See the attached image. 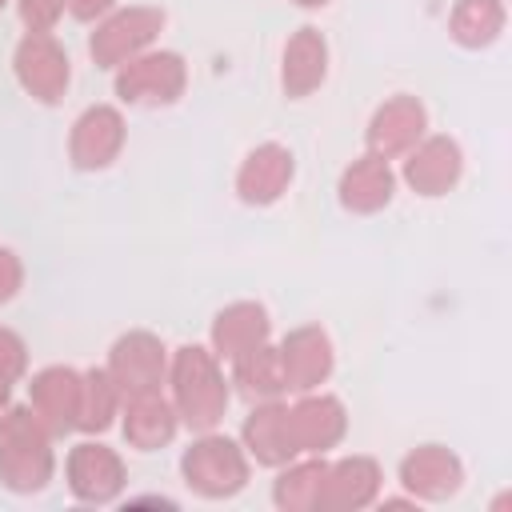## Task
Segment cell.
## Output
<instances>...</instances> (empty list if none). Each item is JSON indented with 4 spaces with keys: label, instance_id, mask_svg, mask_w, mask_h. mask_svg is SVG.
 Instances as JSON below:
<instances>
[{
    "label": "cell",
    "instance_id": "obj_1",
    "mask_svg": "<svg viewBox=\"0 0 512 512\" xmlns=\"http://www.w3.org/2000/svg\"><path fill=\"white\" fill-rule=\"evenodd\" d=\"M164 384H168V400L184 428H192V432L220 428V420L232 404V384L208 344H180L176 352H168Z\"/></svg>",
    "mask_w": 512,
    "mask_h": 512
},
{
    "label": "cell",
    "instance_id": "obj_2",
    "mask_svg": "<svg viewBox=\"0 0 512 512\" xmlns=\"http://www.w3.org/2000/svg\"><path fill=\"white\" fill-rule=\"evenodd\" d=\"M56 476L52 432L36 420L28 404H8L0 412V484L16 496L44 492Z\"/></svg>",
    "mask_w": 512,
    "mask_h": 512
},
{
    "label": "cell",
    "instance_id": "obj_3",
    "mask_svg": "<svg viewBox=\"0 0 512 512\" xmlns=\"http://www.w3.org/2000/svg\"><path fill=\"white\" fill-rule=\"evenodd\" d=\"M248 476H252V460L244 444L220 428L196 432V440L180 452V480L200 500H232L236 492L248 488Z\"/></svg>",
    "mask_w": 512,
    "mask_h": 512
},
{
    "label": "cell",
    "instance_id": "obj_4",
    "mask_svg": "<svg viewBox=\"0 0 512 512\" xmlns=\"http://www.w3.org/2000/svg\"><path fill=\"white\" fill-rule=\"evenodd\" d=\"M188 88V64L172 48H148L112 72V92L132 108H168Z\"/></svg>",
    "mask_w": 512,
    "mask_h": 512
},
{
    "label": "cell",
    "instance_id": "obj_5",
    "mask_svg": "<svg viewBox=\"0 0 512 512\" xmlns=\"http://www.w3.org/2000/svg\"><path fill=\"white\" fill-rule=\"evenodd\" d=\"M164 24H168V16H164V8H156V4L112 8L104 20L92 24V32H88V56H92L96 68L116 72L124 60L148 52V48L160 40Z\"/></svg>",
    "mask_w": 512,
    "mask_h": 512
},
{
    "label": "cell",
    "instance_id": "obj_6",
    "mask_svg": "<svg viewBox=\"0 0 512 512\" xmlns=\"http://www.w3.org/2000/svg\"><path fill=\"white\" fill-rule=\"evenodd\" d=\"M12 76L36 104H60L72 84L68 48L52 32H24L12 48Z\"/></svg>",
    "mask_w": 512,
    "mask_h": 512
},
{
    "label": "cell",
    "instance_id": "obj_7",
    "mask_svg": "<svg viewBox=\"0 0 512 512\" xmlns=\"http://www.w3.org/2000/svg\"><path fill=\"white\" fill-rule=\"evenodd\" d=\"M64 476H68V492L80 504H112L128 484V464L104 440L84 436L80 444L68 448Z\"/></svg>",
    "mask_w": 512,
    "mask_h": 512
},
{
    "label": "cell",
    "instance_id": "obj_8",
    "mask_svg": "<svg viewBox=\"0 0 512 512\" xmlns=\"http://www.w3.org/2000/svg\"><path fill=\"white\" fill-rule=\"evenodd\" d=\"M128 140V120L116 104H88L68 132V160L76 172H104L116 164Z\"/></svg>",
    "mask_w": 512,
    "mask_h": 512
},
{
    "label": "cell",
    "instance_id": "obj_9",
    "mask_svg": "<svg viewBox=\"0 0 512 512\" xmlns=\"http://www.w3.org/2000/svg\"><path fill=\"white\" fill-rule=\"evenodd\" d=\"M464 176V148L456 136L444 132H424L408 152H404V168L400 180L416 192V196H448Z\"/></svg>",
    "mask_w": 512,
    "mask_h": 512
},
{
    "label": "cell",
    "instance_id": "obj_10",
    "mask_svg": "<svg viewBox=\"0 0 512 512\" xmlns=\"http://www.w3.org/2000/svg\"><path fill=\"white\" fill-rule=\"evenodd\" d=\"M288 428L300 456H324L348 436V408L324 388L296 392V400L288 404Z\"/></svg>",
    "mask_w": 512,
    "mask_h": 512
},
{
    "label": "cell",
    "instance_id": "obj_11",
    "mask_svg": "<svg viewBox=\"0 0 512 512\" xmlns=\"http://www.w3.org/2000/svg\"><path fill=\"white\" fill-rule=\"evenodd\" d=\"M292 180H296V156H292V148L280 144V140H264V144H256V148L244 152L232 188H236L240 204H248V208H272L292 188Z\"/></svg>",
    "mask_w": 512,
    "mask_h": 512
},
{
    "label": "cell",
    "instance_id": "obj_12",
    "mask_svg": "<svg viewBox=\"0 0 512 512\" xmlns=\"http://www.w3.org/2000/svg\"><path fill=\"white\" fill-rule=\"evenodd\" d=\"M396 480L400 488L420 500V504H440V500H452L464 484V460L444 448V444H416L400 456V468H396Z\"/></svg>",
    "mask_w": 512,
    "mask_h": 512
},
{
    "label": "cell",
    "instance_id": "obj_13",
    "mask_svg": "<svg viewBox=\"0 0 512 512\" xmlns=\"http://www.w3.org/2000/svg\"><path fill=\"white\" fill-rule=\"evenodd\" d=\"M424 132H428V108H424V100L412 96V92H396L384 104H376V112L368 116L364 152H372L380 160H400Z\"/></svg>",
    "mask_w": 512,
    "mask_h": 512
},
{
    "label": "cell",
    "instance_id": "obj_14",
    "mask_svg": "<svg viewBox=\"0 0 512 512\" xmlns=\"http://www.w3.org/2000/svg\"><path fill=\"white\" fill-rule=\"evenodd\" d=\"M112 380L120 384L124 396L132 392H148V388H164V376H168V348L156 332L148 328H132L124 336L112 340L108 348V364Z\"/></svg>",
    "mask_w": 512,
    "mask_h": 512
},
{
    "label": "cell",
    "instance_id": "obj_15",
    "mask_svg": "<svg viewBox=\"0 0 512 512\" xmlns=\"http://www.w3.org/2000/svg\"><path fill=\"white\" fill-rule=\"evenodd\" d=\"M80 392H84V372L68 364H48L28 380V408L52 436H68L76 432L80 420Z\"/></svg>",
    "mask_w": 512,
    "mask_h": 512
},
{
    "label": "cell",
    "instance_id": "obj_16",
    "mask_svg": "<svg viewBox=\"0 0 512 512\" xmlns=\"http://www.w3.org/2000/svg\"><path fill=\"white\" fill-rule=\"evenodd\" d=\"M276 348H280V368H284V384L292 396L328 384V376L336 368V348L320 324H300V328L284 332V340Z\"/></svg>",
    "mask_w": 512,
    "mask_h": 512
},
{
    "label": "cell",
    "instance_id": "obj_17",
    "mask_svg": "<svg viewBox=\"0 0 512 512\" xmlns=\"http://www.w3.org/2000/svg\"><path fill=\"white\" fill-rule=\"evenodd\" d=\"M248 452V460H256L260 468H280L288 460H296V444H292V428H288V400H256L240 424L236 436Z\"/></svg>",
    "mask_w": 512,
    "mask_h": 512
},
{
    "label": "cell",
    "instance_id": "obj_18",
    "mask_svg": "<svg viewBox=\"0 0 512 512\" xmlns=\"http://www.w3.org/2000/svg\"><path fill=\"white\" fill-rule=\"evenodd\" d=\"M328 64H332V48L328 36L316 24H300L280 52V88L288 100H304L312 96L324 80H328Z\"/></svg>",
    "mask_w": 512,
    "mask_h": 512
},
{
    "label": "cell",
    "instance_id": "obj_19",
    "mask_svg": "<svg viewBox=\"0 0 512 512\" xmlns=\"http://www.w3.org/2000/svg\"><path fill=\"white\" fill-rule=\"evenodd\" d=\"M120 432L124 444L136 452H156L168 448L180 432V416L172 408V400L164 396V388H148V392H132L120 404Z\"/></svg>",
    "mask_w": 512,
    "mask_h": 512
},
{
    "label": "cell",
    "instance_id": "obj_20",
    "mask_svg": "<svg viewBox=\"0 0 512 512\" xmlns=\"http://www.w3.org/2000/svg\"><path fill=\"white\" fill-rule=\"evenodd\" d=\"M380 484H384V472L364 452L328 460V476H324V492H320V512H360V508L380 500Z\"/></svg>",
    "mask_w": 512,
    "mask_h": 512
},
{
    "label": "cell",
    "instance_id": "obj_21",
    "mask_svg": "<svg viewBox=\"0 0 512 512\" xmlns=\"http://www.w3.org/2000/svg\"><path fill=\"white\" fill-rule=\"evenodd\" d=\"M392 196H396V172L388 160L372 152H360L356 160H348L336 180V200L352 216H376L392 204Z\"/></svg>",
    "mask_w": 512,
    "mask_h": 512
},
{
    "label": "cell",
    "instance_id": "obj_22",
    "mask_svg": "<svg viewBox=\"0 0 512 512\" xmlns=\"http://www.w3.org/2000/svg\"><path fill=\"white\" fill-rule=\"evenodd\" d=\"M264 340H272V316L260 300H232L208 324V348L216 352L220 364L236 360L240 352L264 344Z\"/></svg>",
    "mask_w": 512,
    "mask_h": 512
},
{
    "label": "cell",
    "instance_id": "obj_23",
    "mask_svg": "<svg viewBox=\"0 0 512 512\" xmlns=\"http://www.w3.org/2000/svg\"><path fill=\"white\" fill-rule=\"evenodd\" d=\"M228 384H232L248 404L284 396L288 384H284V368H280V348H276L272 340H264V344L240 352L236 360H228Z\"/></svg>",
    "mask_w": 512,
    "mask_h": 512
},
{
    "label": "cell",
    "instance_id": "obj_24",
    "mask_svg": "<svg viewBox=\"0 0 512 512\" xmlns=\"http://www.w3.org/2000/svg\"><path fill=\"white\" fill-rule=\"evenodd\" d=\"M328 460L324 456H296L276 468L272 480V504L280 512H320V492H324Z\"/></svg>",
    "mask_w": 512,
    "mask_h": 512
},
{
    "label": "cell",
    "instance_id": "obj_25",
    "mask_svg": "<svg viewBox=\"0 0 512 512\" xmlns=\"http://www.w3.org/2000/svg\"><path fill=\"white\" fill-rule=\"evenodd\" d=\"M508 24V8L504 0H456L452 4V16H448V36L468 48V52H480L488 44L500 40Z\"/></svg>",
    "mask_w": 512,
    "mask_h": 512
},
{
    "label": "cell",
    "instance_id": "obj_26",
    "mask_svg": "<svg viewBox=\"0 0 512 512\" xmlns=\"http://www.w3.org/2000/svg\"><path fill=\"white\" fill-rule=\"evenodd\" d=\"M120 404H124V392L120 384L112 380L108 368H88L84 372V392H80V420H76V432L84 436H100L116 424L120 416Z\"/></svg>",
    "mask_w": 512,
    "mask_h": 512
},
{
    "label": "cell",
    "instance_id": "obj_27",
    "mask_svg": "<svg viewBox=\"0 0 512 512\" xmlns=\"http://www.w3.org/2000/svg\"><path fill=\"white\" fill-rule=\"evenodd\" d=\"M64 12H68V0H16V16L24 32H52Z\"/></svg>",
    "mask_w": 512,
    "mask_h": 512
},
{
    "label": "cell",
    "instance_id": "obj_28",
    "mask_svg": "<svg viewBox=\"0 0 512 512\" xmlns=\"http://www.w3.org/2000/svg\"><path fill=\"white\" fill-rule=\"evenodd\" d=\"M28 376V344L20 340V332L0 324V380L16 384Z\"/></svg>",
    "mask_w": 512,
    "mask_h": 512
},
{
    "label": "cell",
    "instance_id": "obj_29",
    "mask_svg": "<svg viewBox=\"0 0 512 512\" xmlns=\"http://www.w3.org/2000/svg\"><path fill=\"white\" fill-rule=\"evenodd\" d=\"M20 288H24V260L8 244H0V304L16 300Z\"/></svg>",
    "mask_w": 512,
    "mask_h": 512
},
{
    "label": "cell",
    "instance_id": "obj_30",
    "mask_svg": "<svg viewBox=\"0 0 512 512\" xmlns=\"http://www.w3.org/2000/svg\"><path fill=\"white\" fill-rule=\"evenodd\" d=\"M112 8H120V0H68V16L80 24H96L104 20Z\"/></svg>",
    "mask_w": 512,
    "mask_h": 512
},
{
    "label": "cell",
    "instance_id": "obj_31",
    "mask_svg": "<svg viewBox=\"0 0 512 512\" xmlns=\"http://www.w3.org/2000/svg\"><path fill=\"white\" fill-rule=\"evenodd\" d=\"M128 504H156V508H176V500H168V496H136V500H128Z\"/></svg>",
    "mask_w": 512,
    "mask_h": 512
},
{
    "label": "cell",
    "instance_id": "obj_32",
    "mask_svg": "<svg viewBox=\"0 0 512 512\" xmlns=\"http://www.w3.org/2000/svg\"><path fill=\"white\" fill-rule=\"evenodd\" d=\"M8 404H12V384H8V380H0V412H4Z\"/></svg>",
    "mask_w": 512,
    "mask_h": 512
},
{
    "label": "cell",
    "instance_id": "obj_33",
    "mask_svg": "<svg viewBox=\"0 0 512 512\" xmlns=\"http://www.w3.org/2000/svg\"><path fill=\"white\" fill-rule=\"evenodd\" d=\"M296 8H308V12H316V8H328L332 0H292Z\"/></svg>",
    "mask_w": 512,
    "mask_h": 512
},
{
    "label": "cell",
    "instance_id": "obj_34",
    "mask_svg": "<svg viewBox=\"0 0 512 512\" xmlns=\"http://www.w3.org/2000/svg\"><path fill=\"white\" fill-rule=\"evenodd\" d=\"M8 4H12V0H0V12H4V8H8Z\"/></svg>",
    "mask_w": 512,
    "mask_h": 512
}]
</instances>
